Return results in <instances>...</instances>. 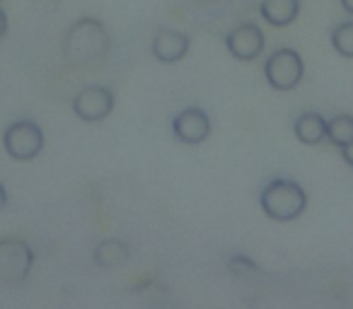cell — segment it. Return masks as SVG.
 I'll list each match as a JSON object with an SVG mask.
<instances>
[{
    "mask_svg": "<svg viewBox=\"0 0 353 309\" xmlns=\"http://www.w3.org/2000/svg\"><path fill=\"white\" fill-rule=\"evenodd\" d=\"M6 203H8V191H6V187L0 184V211L6 208Z\"/></svg>",
    "mask_w": 353,
    "mask_h": 309,
    "instance_id": "obj_17",
    "label": "cell"
},
{
    "mask_svg": "<svg viewBox=\"0 0 353 309\" xmlns=\"http://www.w3.org/2000/svg\"><path fill=\"white\" fill-rule=\"evenodd\" d=\"M293 131L300 142H305V145H317V142H322L324 138H327V121H324L319 114L310 111L295 118Z\"/></svg>",
    "mask_w": 353,
    "mask_h": 309,
    "instance_id": "obj_11",
    "label": "cell"
},
{
    "mask_svg": "<svg viewBox=\"0 0 353 309\" xmlns=\"http://www.w3.org/2000/svg\"><path fill=\"white\" fill-rule=\"evenodd\" d=\"M261 211L279 222H290L300 217L307 208V193L303 191L298 182L293 179H274L261 191Z\"/></svg>",
    "mask_w": 353,
    "mask_h": 309,
    "instance_id": "obj_2",
    "label": "cell"
},
{
    "mask_svg": "<svg viewBox=\"0 0 353 309\" xmlns=\"http://www.w3.org/2000/svg\"><path fill=\"white\" fill-rule=\"evenodd\" d=\"M303 58H300L298 51L293 49H279L266 58L264 65V75L266 83L271 85L279 92H285V89H293L295 85L303 80Z\"/></svg>",
    "mask_w": 353,
    "mask_h": 309,
    "instance_id": "obj_3",
    "label": "cell"
},
{
    "mask_svg": "<svg viewBox=\"0 0 353 309\" xmlns=\"http://www.w3.org/2000/svg\"><path fill=\"white\" fill-rule=\"evenodd\" d=\"M32 254L30 244L22 239H0V283L17 285L30 275L32 270Z\"/></svg>",
    "mask_w": 353,
    "mask_h": 309,
    "instance_id": "obj_5",
    "label": "cell"
},
{
    "mask_svg": "<svg viewBox=\"0 0 353 309\" xmlns=\"http://www.w3.org/2000/svg\"><path fill=\"white\" fill-rule=\"evenodd\" d=\"M6 32H8V17H6V12L0 10V39L6 36Z\"/></svg>",
    "mask_w": 353,
    "mask_h": 309,
    "instance_id": "obj_16",
    "label": "cell"
},
{
    "mask_svg": "<svg viewBox=\"0 0 353 309\" xmlns=\"http://www.w3.org/2000/svg\"><path fill=\"white\" fill-rule=\"evenodd\" d=\"M225 46L237 61H254L264 51V32L256 25L247 22L225 36Z\"/></svg>",
    "mask_w": 353,
    "mask_h": 309,
    "instance_id": "obj_8",
    "label": "cell"
},
{
    "mask_svg": "<svg viewBox=\"0 0 353 309\" xmlns=\"http://www.w3.org/2000/svg\"><path fill=\"white\" fill-rule=\"evenodd\" d=\"M199 3H211V0H199Z\"/></svg>",
    "mask_w": 353,
    "mask_h": 309,
    "instance_id": "obj_19",
    "label": "cell"
},
{
    "mask_svg": "<svg viewBox=\"0 0 353 309\" xmlns=\"http://www.w3.org/2000/svg\"><path fill=\"white\" fill-rule=\"evenodd\" d=\"M332 46L339 56H343V58H353V20L341 22V25L334 27Z\"/></svg>",
    "mask_w": 353,
    "mask_h": 309,
    "instance_id": "obj_14",
    "label": "cell"
},
{
    "mask_svg": "<svg viewBox=\"0 0 353 309\" xmlns=\"http://www.w3.org/2000/svg\"><path fill=\"white\" fill-rule=\"evenodd\" d=\"M128 259V246L121 239H104L94 249V264L102 268H117Z\"/></svg>",
    "mask_w": 353,
    "mask_h": 309,
    "instance_id": "obj_12",
    "label": "cell"
},
{
    "mask_svg": "<svg viewBox=\"0 0 353 309\" xmlns=\"http://www.w3.org/2000/svg\"><path fill=\"white\" fill-rule=\"evenodd\" d=\"M300 0H261L259 12L269 25L288 27L298 17Z\"/></svg>",
    "mask_w": 353,
    "mask_h": 309,
    "instance_id": "obj_10",
    "label": "cell"
},
{
    "mask_svg": "<svg viewBox=\"0 0 353 309\" xmlns=\"http://www.w3.org/2000/svg\"><path fill=\"white\" fill-rule=\"evenodd\" d=\"M109 34L104 25L94 17H83L63 36V56L73 68H90L107 58L109 54Z\"/></svg>",
    "mask_w": 353,
    "mask_h": 309,
    "instance_id": "obj_1",
    "label": "cell"
},
{
    "mask_svg": "<svg viewBox=\"0 0 353 309\" xmlns=\"http://www.w3.org/2000/svg\"><path fill=\"white\" fill-rule=\"evenodd\" d=\"M172 131H174L176 140L187 142V145H196V142H203L211 136V118L206 116L203 109L189 107L174 116Z\"/></svg>",
    "mask_w": 353,
    "mask_h": 309,
    "instance_id": "obj_7",
    "label": "cell"
},
{
    "mask_svg": "<svg viewBox=\"0 0 353 309\" xmlns=\"http://www.w3.org/2000/svg\"><path fill=\"white\" fill-rule=\"evenodd\" d=\"M3 145L12 160H34L44 150V133L34 121H15L3 133Z\"/></svg>",
    "mask_w": 353,
    "mask_h": 309,
    "instance_id": "obj_4",
    "label": "cell"
},
{
    "mask_svg": "<svg viewBox=\"0 0 353 309\" xmlns=\"http://www.w3.org/2000/svg\"><path fill=\"white\" fill-rule=\"evenodd\" d=\"M341 8L348 12V15H353V0H341Z\"/></svg>",
    "mask_w": 353,
    "mask_h": 309,
    "instance_id": "obj_18",
    "label": "cell"
},
{
    "mask_svg": "<svg viewBox=\"0 0 353 309\" xmlns=\"http://www.w3.org/2000/svg\"><path fill=\"white\" fill-rule=\"evenodd\" d=\"M114 109V94L112 89L102 87V85H90V87L80 89L73 99V111L83 121H102L112 114Z\"/></svg>",
    "mask_w": 353,
    "mask_h": 309,
    "instance_id": "obj_6",
    "label": "cell"
},
{
    "mask_svg": "<svg viewBox=\"0 0 353 309\" xmlns=\"http://www.w3.org/2000/svg\"><path fill=\"white\" fill-rule=\"evenodd\" d=\"M339 150H341L343 160H346V162L353 167V140H351V142H346V145H343V147H339Z\"/></svg>",
    "mask_w": 353,
    "mask_h": 309,
    "instance_id": "obj_15",
    "label": "cell"
},
{
    "mask_svg": "<svg viewBox=\"0 0 353 309\" xmlns=\"http://www.w3.org/2000/svg\"><path fill=\"white\" fill-rule=\"evenodd\" d=\"M327 138L332 140V145L343 147L346 142L353 140V116L341 114V116H334L332 121H327Z\"/></svg>",
    "mask_w": 353,
    "mask_h": 309,
    "instance_id": "obj_13",
    "label": "cell"
},
{
    "mask_svg": "<svg viewBox=\"0 0 353 309\" xmlns=\"http://www.w3.org/2000/svg\"><path fill=\"white\" fill-rule=\"evenodd\" d=\"M189 36L176 30H160L152 39V56L160 63H176L182 61L189 51Z\"/></svg>",
    "mask_w": 353,
    "mask_h": 309,
    "instance_id": "obj_9",
    "label": "cell"
}]
</instances>
